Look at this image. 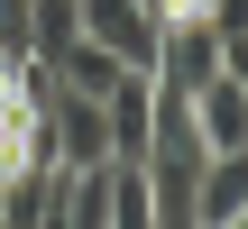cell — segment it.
Returning a JSON list of instances; mask_svg holds the SVG:
<instances>
[{
    "label": "cell",
    "mask_w": 248,
    "mask_h": 229,
    "mask_svg": "<svg viewBox=\"0 0 248 229\" xmlns=\"http://www.w3.org/2000/svg\"><path fill=\"white\" fill-rule=\"evenodd\" d=\"M46 165H64V174L110 165V110L92 92H64L55 83V101H46Z\"/></svg>",
    "instance_id": "6da1fadb"
},
{
    "label": "cell",
    "mask_w": 248,
    "mask_h": 229,
    "mask_svg": "<svg viewBox=\"0 0 248 229\" xmlns=\"http://www.w3.org/2000/svg\"><path fill=\"white\" fill-rule=\"evenodd\" d=\"M83 9V37L92 46H110L129 73H156V46H166V18L147 9V0H74Z\"/></svg>",
    "instance_id": "7a4b0ae2"
},
{
    "label": "cell",
    "mask_w": 248,
    "mask_h": 229,
    "mask_svg": "<svg viewBox=\"0 0 248 229\" xmlns=\"http://www.w3.org/2000/svg\"><path fill=\"white\" fill-rule=\"evenodd\" d=\"M101 110H110V156H147V138H156V83L147 73H120L110 92H101Z\"/></svg>",
    "instance_id": "3957f363"
},
{
    "label": "cell",
    "mask_w": 248,
    "mask_h": 229,
    "mask_svg": "<svg viewBox=\"0 0 248 229\" xmlns=\"http://www.w3.org/2000/svg\"><path fill=\"white\" fill-rule=\"evenodd\" d=\"M193 220H202V229H230V220H248V147H221V156H202V193H193Z\"/></svg>",
    "instance_id": "277c9868"
},
{
    "label": "cell",
    "mask_w": 248,
    "mask_h": 229,
    "mask_svg": "<svg viewBox=\"0 0 248 229\" xmlns=\"http://www.w3.org/2000/svg\"><path fill=\"white\" fill-rule=\"evenodd\" d=\"M193 129H202V156H221V147H248V83L212 73V83L193 92Z\"/></svg>",
    "instance_id": "5b68a950"
},
{
    "label": "cell",
    "mask_w": 248,
    "mask_h": 229,
    "mask_svg": "<svg viewBox=\"0 0 248 229\" xmlns=\"http://www.w3.org/2000/svg\"><path fill=\"white\" fill-rule=\"evenodd\" d=\"M46 64H55V83H64V92H92V101H101V92H110V83L129 73V64H120L110 46H92V37H64V46H55Z\"/></svg>",
    "instance_id": "8992f818"
},
{
    "label": "cell",
    "mask_w": 248,
    "mask_h": 229,
    "mask_svg": "<svg viewBox=\"0 0 248 229\" xmlns=\"http://www.w3.org/2000/svg\"><path fill=\"white\" fill-rule=\"evenodd\" d=\"M55 229H110V165H83L55 184Z\"/></svg>",
    "instance_id": "52a82bcc"
},
{
    "label": "cell",
    "mask_w": 248,
    "mask_h": 229,
    "mask_svg": "<svg viewBox=\"0 0 248 229\" xmlns=\"http://www.w3.org/2000/svg\"><path fill=\"white\" fill-rule=\"evenodd\" d=\"M110 229H156V202H147V174L129 156H110Z\"/></svg>",
    "instance_id": "ba28073f"
},
{
    "label": "cell",
    "mask_w": 248,
    "mask_h": 229,
    "mask_svg": "<svg viewBox=\"0 0 248 229\" xmlns=\"http://www.w3.org/2000/svg\"><path fill=\"white\" fill-rule=\"evenodd\" d=\"M0 55H28V0H0Z\"/></svg>",
    "instance_id": "9c48e42d"
},
{
    "label": "cell",
    "mask_w": 248,
    "mask_h": 229,
    "mask_svg": "<svg viewBox=\"0 0 248 229\" xmlns=\"http://www.w3.org/2000/svg\"><path fill=\"white\" fill-rule=\"evenodd\" d=\"M147 9H156V0H147Z\"/></svg>",
    "instance_id": "30bf717a"
}]
</instances>
